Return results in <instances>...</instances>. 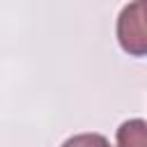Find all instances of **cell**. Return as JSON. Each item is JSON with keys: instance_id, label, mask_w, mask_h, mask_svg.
<instances>
[{"instance_id": "cell-1", "label": "cell", "mask_w": 147, "mask_h": 147, "mask_svg": "<svg viewBox=\"0 0 147 147\" xmlns=\"http://www.w3.org/2000/svg\"><path fill=\"white\" fill-rule=\"evenodd\" d=\"M117 37L124 51L138 57L145 55V16H142L140 2H133L122 9L119 23H117Z\"/></svg>"}, {"instance_id": "cell-2", "label": "cell", "mask_w": 147, "mask_h": 147, "mask_svg": "<svg viewBox=\"0 0 147 147\" xmlns=\"http://www.w3.org/2000/svg\"><path fill=\"white\" fill-rule=\"evenodd\" d=\"M117 147H145V122L129 119L117 129Z\"/></svg>"}, {"instance_id": "cell-3", "label": "cell", "mask_w": 147, "mask_h": 147, "mask_svg": "<svg viewBox=\"0 0 147 147\" xmlns=\"http://www.w3.org/2000/svg\"><path fill=\"white\" fill-rule=\"evenodd\" d=\"M62 147H110V142L101 133H78V136L64 140Z\"/></svg>"}]
</instances>
